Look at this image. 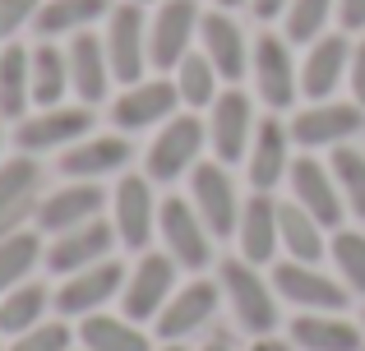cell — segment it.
Here are the masks:
<instances>
[{"instance_id": "cell-41", "label": "cell", "mask_w": 365, "mask_h": 351, "mask_svg": "<svg viewBox=\"0 0 365 351\" xmlns=\"http://www.w3.org/2000/svg\"><path fill=\"white\" fill-rule=\"evenodd\" d=\"M351 93H356V102L365 107V42L351 51Z\"/></svg>"}, {"instance_id": "cell-36", "label": "cell", "mask_w": 365, "mask_h": 351, "mask_svg": "<svg viewBox=\"0 0 365 351\" xmlns=\"http://www.w3.org/2000/svg\"><path fill=\"white\" fill-rule=\"evenodd\" d=\"M333 0H292L287 5V42H319Z\"/></svg>"}, {"instance_id": "cell-20", "label": "cell", "mask_w": 365, "mask_h": 351, "mask_svg": "<svg viewBox=\"0 0 365 351\" xmlns=\"http://www.w3.org/2000/svg\"><path fill=\"white\" fill-rule=\"evenodd\" d=\"M292 194H296V204H301L310 217H319L324 226L342 222V199H338V189H333V176H329L324 162L296 157L292 162Z\"/></svg>"}, {"instance_id": "cell-21", "label": "cell", "mask_w": 365, "mask_h": 351, "mask_svg": "<svg viewBox=\"0 0 365 351\" xmlns=\"http://www.w3.org/2000/svg\"><path fill=\"white\" fill-rule=\"evenodd\" d=\"M347 65H351V46H347V37H319L314 42V51L305 56V70H301V93L305 98H314V102H329V93L342 83V74H347Z\"/></svg>"}, {"instance_id": "cell-22", "label": "cell", "mask_w": 365, "mask_h": 351, "mask_svg": "<svg viewBox=\"0 0 365 351\" xmlns=\"http://www.w3.org/2000/svg\"><path fill=\"white\" fill-rule=\"evenodd\" d=\"M199 37H204V56L217 65V74H222L227 83L241 79L245 65H250L245 37H241V28H236L222 9H217V14H199Z\"/></svg>"}, {"instance_id": "cell-13", "label": "cell", "mask_w": 365, "mask_h": 351, "mask_svg": "<svg viewBox=\"0 0 365 351\" xmlns=\"http://www.w3.org/2000/svg\"><path fill=\"white\" fill-rule=\"evenodd\" d=\"M255 83H259V98L273 111H287L296 102V65L287 56V37L264 33L255 42Z\"/></svg>"}, {"instance_id": "cell-5", "label": "cell", "mask_w": 365, "mask_h": 351, "mask_svg": "<svg viewBox=\"0 0 365 351\" xmlns=\"http://www.w3.org/2000/svg\"><path fill=\"white\" fill-rule=\"evenodd\" d=\"M171 287H176V259L148 250L139 268L125 278V319L143 324L148 315H162V305L171 300Z\"/></svg>"}, {"instance_id": "cell-3", "label": "cell", "mask_w": 365, "mask_h": 351, "mask_svg": "<svg viewBox=\"0 0 365 351\" xmlns=\"http://www.w3.org/2000/svg\"><path fill=\"white\" fill-rule=\"evenodd\" d=\"M204 135L208 130L195 116H171L167 130H158V139L148 148V180H176V176L195 172Z\"/></svg>"}, {"instance_id": "cell-14", "label": "cell", "mask_w": 365, "mask_h": 351, "mask_svg": "<svg viewBox=\"0 0 365 351\" xmlns=\"http://www.w3.org/2000/svg\"><path fill=\"white\" fill-rule=\"evenodd\" d=\"M365 125V107L361 102H319V107L301 111L292 125V139L305 148H324V144H338V139L356 135Z\"/></svg>"}, {"instance_id": "cell-8", "label": "cell", "mask_w": 365, "mask_h": 351, "mask_svg": "<svg viewBox=\"0 0 365 351\" xmlns=\"http://www.w3.org/2000/svg\"><path fill=\"white\" fill-rule=\"evenodd\" d=\"M120 287H125V268L116 259L111 263L102 259V263H93V268L70 273V282L56 291V310H61V315H98Z\"/></svg>"}, {"instance_id": "cell-47", "label": "cell", "mask_w": 365, "mask_h": 351, "mask_svg": "<svg viewBox=\"0 0 365 351\" xmlns=\"http://www.w3.org/2000/svg\"><path fill=\"white\" fill-rule=\"evenodd\" d=\"M162 351H180V347H162Z\"/></svg>"}, {"instance_id": "cell-38", "label": "cell", "mask_w": 365, "mask_h": 351, "mask_svg": "<svg viewBox=\"0 0 365 351\" xmlns=\"http://www.w3.org/2000/svg\"><path fill=\"white\" fill-rule=\"evenodd\" d=\"M33 185H37L33 157H9V162H0V217H5L19 199H28Z\"/></svg>"}, {"instance_id": "cell-39", "label": "cell", "mask_w": 365, "mask_h": 351, "mask_svg": "<svg viewBox=\"0 0 365 351\" xmlns=\"http://www.w3.org/2000/svg\"><path fill=\"white\" fill-rule=\"evenodd\" d=\"M9 351H70V328L65 324H37L28 333H19Z\"/></svg>"}, {"instance_id": "cell-25", "label": "cell", "mask_w": 365, "mask_h": 351, "mask_svg": "<svg viewBox=\"0 0 365 351\" xmlns=\"http://www.w3.org/2000/svg\"><path fill=\"white\" fill-rule=\"evenodd\" d=\"M33 102V51L5 46L0 51V120H19Z\"/></svg>"}, {"instance_id": "cell-11", "label": "cell", "mask_w": 365, "mask_h": 351, "mask_svg": "<svg viewBox=\"0 0 365 351\" xmlns=\"http://www.w3.org/2000/svg\"><path fill=\"white\" fill-rule=\"evenodd\" d=\"M111 213H116V236L130 250H148V236L158 226V204H153L148 176H125L116 185V199H111Z\"/></svg>"}, {"instance_id": "cell-1", "label": "cell", "mask_w": 365, "mask_h": 351, "mask_svg": "<svg viewBox=\"0 0 365 351\" xmlns=\"http://www.w3.org/2000/svg\"><path fill=\"white\" fill-rule=\"evenodd\" d=\"M222 287H227V296H232L236 319H241L255 337H268L277 328V300H273V291L264 287V278L255 273V263L227 259L222 263Z\"/></svg>"}, {"instance_id": "cell-12", "label": "cell", "mask_w": 365, "mask_h": 351, "mask_svg": "<svg viewBox=\"0 0 365 351\" xmlns=\"http://www.w3.org/2000/svg\"><path fill=\"white\" fill-rule=\"evenodd\" d=\"M255 111H250V98L245 93H222V98H213V120H208V139H213L217 157H222V167L241 162L250 153V139H255Z\"/></svg>"}, {"instance_id": "cell-23", "label": "cell", "mask_w": 365, "mask_h": 351, "mask_svg": "<svg viewBox=\"0 0 365 351\" xmlns=\"http://www.w3.org/2000/svg\"><path fill=\"white\" fill-rule=\"evenodd\" d=\"M65 56H70V83H74V93H79L88 107L107 98V79H111L107 42H102V37H93V33H79Z\"/></svg>"}, {"instance_id": "cell-17", "label": "cell", "mask_w": 365, "mask_h": 351, "mask_svg": "<svg viewBox=\"0 0 365 351\" xmlns=\"http://www.w3.org/2000/svg\"><path fill=\"white\" fill-rule=\"evenodd\" d=\"M287 148H292V130L277 116L259 120L255 139H250V185H255V194H268L287 176V167H292L287 162Z\"/></svg>"}, {"instance_id": "cell-9", "label": "cell", "mask_w": 365, "mask_h": 351, "mask_svg": "<svg viewBox=\"0 0 365 351\" xmlns=\"http://www.w3.org/2000/svg\"><path fill=\"white\" fill-rule=\"evenodd\" d=\"M273 291L287 296L292 305H305V310H333V315H338V310L347 305V291H342L338 282L324 278L314 263H296V259H287V263L273 268Z\"/></svg>"}, {"instance_id": "cell-44", "label": "cell", "mask_w": 365, "mask_h": 351, "mask_svg": "<svg viewBox=\"0 0 365 351\" xmlns=\"http://www.w3.org/2000/svg\"><path fill=\"white\" fill-rule=\"evenodd\" d=\"M250 351H292V347H287V342H277V337H259V342L250 347Z\"/></svg>"}, {"instance_id": "cell-2", "label": "cell", "mask_w": 365, "mask_h": 351, "mask_svg": "<svg viewBox=\"0 0 365 351\" xmlns=\"http://www.w3.org/2000/svg\"><path fill=\"white\" fill-rule=\"evenodd\" d=\"M107 23V61H111V79L120 83H139L143 79V61H148V33H143V9L134 0L111 9Z\"/></svg>"}, {"instance_id": "cell-19", "label": "cell", "mask_w": 365, "mask_h": 351, "mask_svg": "<svg viewBox=\"0 0 365 351\" xmlns=\"http://www.w3.org/2000/svg\"><path fill=\"white\" fill-rule=\"evenodd\" d=\"M102 204H107V194H102L93 180H70L61 194H51L37 208V222H42V231L61 236V231H74V226L93 222V217L102 213Z\"/></svg>"}, {"instance_id": "cell-15", "label": "cell", "mask_w": 365, "mask_h": 351, "mask_svg": "<svg viewBox=\"0 0 365 351\" xmlns=\"http://www.w3.org/2000/svg\"><path fill=\"white\" fill-rule=\"evenodd\" d=\"M93 130V111L88 107H46L42 116L24 120L19 125V148L24 153H42V148H56V144H74Z\"/></svg>"}, {"instance_id": "cell-32", "label": "cell", "mask_w": 365, "mask_h": 351, "mask_svg": "<svg viewBox=\"0 0 365 351\" xmlns=\"http://www.w3.org/2000/svg\"><path fill=\"white\" fill-rule=\"evenodd\" d=\"M111 14V0H46L37 9V33L56 37V33H74V28L93 23V19H107Z\"/></svg>"}, {"instance_id": "cell-26", "label": "cell", "mask_w": 365, "mask_h": 351, "mask_svg": "<svg viewBox=\"0 0 365 351\" xmlns=\"http://www.w3.org/2000/svg\"><path fill=\"white\" fill-rule=\"evenodd\" d=\"M292 342L301 351H361V328L333 315H301L292 324Z\"/></svg>"}, {"instance_id": "cell-24", "label": "cell", "mask_w": 365, "mask_h": 351, "mask_svg": "<svg viewBox=\"0 0 365 351\" xmlns=\"http://www.w3.org/2000/svg\"><path fill=\"white\" fill-rule=\"evenodd\" d=\"M277 245H282V236H277V204L268 194H255L250 204L241 208V254L245 263H268L277 254Z\"/></svg>"}, {"instance_id": "cell-18", "label": "cell", "mask_w": 365, "mask_h": 351, "mask_svg": "<svg viewBox=\"0 0 365 351\" xmlns=\"http://www.w3.org/2000/svg\"><path fill=\"white\" fill-rule=\"evenodd\" d=\"M111 250V222H83L74 226V231H61V241L46 250V263H51V273H79V268H93V263H102Z\"/></svg>"}, {"instance_id": "cell-34", "label": "cell", "mask_w": 365, "mask_h": 351, "mask_svg": "<svg viewBox=\"0 0 365 351\" xmlns=\"http://www.w3.org/2000/svg\"><path fill=\"white\" fill-rule=\"evenodd\" d=\"M33 263H37V236L33 231L5 236V241H0V296L19 287V282L33 273Z\"/></svg>"}, {"instance_id": "cell-16", "label": "cell", "mask_w": 365, "mask_h": 351, "mask_svg": "<svg viewBox=\"0 0 365 351\" xmlns=\"http://www.w3.org/2000/svg\"><path fill=\"white\" fill-rule=\"evenodd\" d=\"M213 310H217V287L213 282H185V291H176V296L162 305L158 337L162 342H180V337H190L195 328H204Z\"/></svg>"}, {"instance_id": "cell-29", "label": "cell", "mask_w": 365, "mask_h": 351, "mask_svg": "<svg viewBox=\"0 0 365 351\" xmlns=\"http://www.w3.org/2000/svg\"><path fill=\"white\" fill-rule=\"evenodd\" d=\"M46 287L42 282H19L14 291H5L0 296V333H9V337H19V333H28V328H37L42 324V315H46Z\"/></svg>"}, {"instance_id": "cell-6", "label": "cell", "mask_w": 365, "mask_h": 351, "mask_svg": "<svg viewBox=\"0 0 365 351\" xmlns=\"http://www.w3.org/2000/svg\"><path fill=\"white\" fill-rule=\"evenodd\" d=\"M158 231H162V241H167L176 263H185V268H204L208 263V226L195 213V204L162 199L158 204Z\"/></svg>"}, {"instance_id": "cell-28", "label": "cell", "mask_w": 365, "mask_h": 351, "mask_svg": "<svg viewBox=\"0 0 365 351\" xmlns=\"http://www.w3.org/2000/svg\"><path fill=\"white\" fill-rule=\"evenodd\" d=\"M319 217H310L301 204H282L277 208V236H282V245L292 250L296 263H319L324 254V236H319Z\"/></svg>"}, {"instance_id": "cell-48", "label": "cell", "mask_w": 365, "mask_h": 351, "mask_svg": "<svg viewBox=\"0 0 365 351\" xmlns=\"http://www.w3.org/2000/svg\"><path fill=\"white\" fill-rule=\"evenodd\" d=\"M134 5H143V0H134Z\"/></svg>"}, {"instance_id": "cell-4", "label": "cell", "mask_w": 365, "mask_h": 351, "mask_svg": "<svg viewBox=\"0 0 365 351\" xmlns=\"http://www.w3.org/2000/svg\"><path fill=\"white\" fill-rule=\"evenodd\" d=\"M190 189H195V213L204 217V226L213 236H232L241 226V204H236V189L227 180L222 162H195Z\"/></svg>"}, {"instance_id": "cell-40", "label": "cell", "mask_w": 365, "mask_h": 351, "mask_svg": "<svg viewBox=\"0 0 365 351\" xmlns=\"http://www.w3.org/2000/svg\"><path fill=\"white\" fill-rule=\"evenodd\" d=\"M37 9H42L37 0H0V42H9L28 19H37Z\"/></svg>"}, {"instance_id": "cell-37", "label": "cell", "mask_w": 365, "mask_h": 351, "mask_svg": "<svg viewBox=\"0 0 365 351\" xmlns=\"http://www.w3.org/2000/svg\"><path fill=\"white\" fill-rule=\"evenodd\" d=\"M333 263L347 278L351 291H365V236L361 231H338L333 236Z\"/></svg>"}, {"instance_id": "cell-35", "label": "cell", "mask_w": 365, "mask_h": 351, "mask_svg": "<svg viewBox=\"0 0 365 351\" xmlns=\"http://www.w3.org/2000/svg\"><path fill=\"white\" fill-rule=\"evenodd\" d=\"M333 180L342 185L347 204L356 208V217H365V157L356 148H333Z\"/></svg>"}, {"instance_id": "cell-30", "label": "cell", "mask_w": 365, "mask_h": 351, "mask_svg": "<svg viewBox=\"0 0 365 351\" xmlns=\"http://www.w3.org/2000/svg\"><path fill=\"white\" fill-rule=\"evenodd\" d=\"M65 88H70V56L61 46L42 42L33 51V102L37 107H61Z\"/></svg>"}, {"instance_id": "cell-7", "label": "cell", "mask_w": 365, "mask_h": 351, "mask_svg": "<svg viewBox=\"0 0 365 351\" xmlns=\"http://www.w3.org/2000/svg\"><path fill=\"white\" fill-rule=\"evenodd\" d=\"M195 28H199L195 0H167V5L158 9V19H153V28H148V61L158 65V70H176L190 56Z\"/></svg>"}, {"instance_id": "cell-33", "label": "cell", "mask_w": 365, "mask_h": 351, "mask_svg": "<svg viewBox=\"0 0 365 351\" xmlns=\"http://www.w3.org/2000/svg\"><path fill=\"white\" fill-rule=\"evenodd\" d=\"M176 88H180V102H190V107H213V98H217V65L208 61V56L190 51L185 61L176 65Z\"/></svg>"}, {"instance_id": "cell-43", "label": "cell", "mask_w": 365, "mask_h": 351, "mask_svg": "<svg viewBox=\"0 0 365 351\" xmlns=\"http://www.w3.org/2000/svg\"><path fill=\"white\" fill-rule=\"evenodd\" d=\"M250 5H255V19H277L292 0H250Z\"/></svg>"}, {"instance_id": "cell-10", "label": "cell", "mask_w": 365, "mask_h": 351, "mask_svg": "<svg viewBox=\"0 0 365 351\" xmlns=\"http://www.w3.org/2000/svg\"><path fill=\"white\" fill-rule=\"evenodd\" d=\"M180 107V88L171 79H153V83H130V93H120L111 120L120 130H148L158 120H171Z\"/></svg>"}, {"instance_id": "cell-45", "label": "cell", "mask_w": 365, "mask_h": 351, "mask_svg": "<svg viewBox=\"0 0 365 351\" xmlns=\"http://www.w3.org/2000/svg\"><path fill=\"white\" fill-rule=\"evenodd\" d=\"M204 351H232V347H227V342H222V337H213V342H208Z\"/></svg>"}, {"instance_id": "cell-31", "label": "cell", "mask_w": 365, "mask_h": 351, "mask_svg": "<svg viewBox=\"0 0 365 351\" xmlns=\"http://www.w3.org/2000/svg\"><path fill=\"white\" fill-rule=\"evenodd\" d=\"M79 342L88 351H148V337L130 319H111V315H83Z\"/></svg>"}, {"instance_id": "cell-46", "label": "cell", "mask_w": 365, "mask_h": 351, "mask_svg": "<svg viewBox=\"0 0 365 351\" xmlns=\"http://www.w3.org/2000/svg\"><path fill=\"white\" fill-rule=\"evenodd\" d=\"M217 5H222V9H236V5H241V0H217Z\"/></svg>"}, {"instance_id": "cell-42", "label": "cell", "mask_w": 365, "mask_h": 351, "mask_svg": "<svg viewBox=\"0 0 365 351\" xmlns=\"http://www.w3.org/2000/svg\"><path fill=\"white\" fill-rule=\"evenodd\" d=\"M338 14H342V28H365V0H338Z\"/></svg>"}, {"instance_id": "cell-27", "label": "cell", "mask_w": 365, "mask_h": 351, "mask_svg": "<svg viewBox=\"0 0 365 351\" xmlns=\"http://www.w3.org/2000/svg\"><path fill=\"white\" fill-rule=\"evenodd\" d=\"M125 162H130V144L125 139H88V144H74L61 157V172L70 180H93V176L116 172Z\"/></svg>"}]
</instances>
